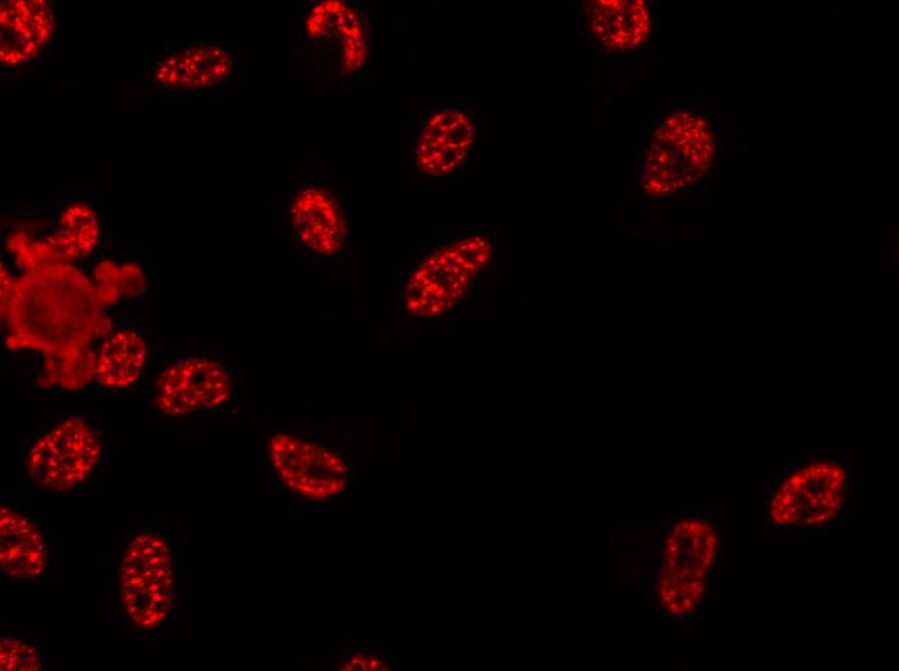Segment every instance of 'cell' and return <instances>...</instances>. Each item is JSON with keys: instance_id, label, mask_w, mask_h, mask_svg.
I'll list each match as a JSON object with an SVG mask.
<instances>
[{"instance_id": "34", "label": "cell", "mask_w": 899, "mask_h": 671, "mask_svg": "<svg viewBox=\"0 0 899 671\" xmlns=\"http://www.w3.org/2000/svg\"><path fill=\"white\" fill-rule=\"evenodd\" d=\"M816 498H819V499L824 498V493H823L822 491H820L819 493H816Z\"/></svg>"}, {"instance_id": "18", "label": "cell", "mask_w": 899, "mask_h": 671, "mask_svg": "<svg viewBox=\"0 0 899 671\" xmlns=\"http://www.w3.org/2000/svg\"><path fill=\"white\" fill-rule=\"evenodd\" d=\"M45 657L42 650L29 641L16 636H2L0 640V669L37 671L42 670Z\"/></svg>"}, {"instance_id": "30", "label": "cell", "mask_w": 899, "mask_h": 671, "mask_svg": "<svg viewBox=\"0 0 899 671\" xmlns=\"http://www.w3.org/2000/svg\"><path fill=\"white\" fill-rule=\"evenodd\" d=\"M712 530H713V529H712V526L704 524V531H705V532L710 533V532H712Z\"/></svg>"}, {"instance_id": "28", "label": "cell", "mask_w": 899, "mask_h": 671, "mask_svg": "<svg viewBox=\"0 0 899 671\" xmlns=\"http://www.w3.org/2000/svg\"><path fill=\"white\" fill-rule=\"evenodd\" d=\"M776 510H778L780 512L786 511V506L780 503V505L776 506Z\"/></svg>"}, {"instance_id": "4", "label": "cell", "mask_w": 899, "mask_h": 671, "mask_svg": "<svg viewBox=\"0 0 899 671\" xmlns=\"http://www.w3.org/2000/svg\"><path fill=\"white\" fill-rule=\"evenodd\" d=\"M713 155L707 122L692 112L672 111L659 119L646 147L644 190L653 197H669L689 188L710 169Z\"/></svg>"}, {"instance_id": "19", "label": "cell", "mask_w": 899, "mask_h": 671, "mask_svg": "<svg viewBox=\"0 0 899 671\" xmlns=\"http://www.w3.org/2000/svg\"><path fill=\"white\" fill-rule=\"evenodd\" d=\"M344 670H360V671H383L387 670V663L375 656L357 655L346 661Z\"/></svg>"}, {"instance_id": "2", "label": "cell", "mask_w": 899, "mask_h": 671, "mask_svg": "<svg viewBox=\"0 0 899 671\" xmlns=\"http://www.w3.org/2000/svg\"><path fill=\"white\" fill-rule=\"evenodd\" d=\"M494 238L479 231L435 246L414 266L401 291L405 318L433 321L465 303L492 264Z\"/></svg>"}, {"instance_id": "26", "label": "cell", "mask_w": 899, "mask_h": 671, "mask_svg": "<svg viewBox=\"0 0 899 671\" xmlns=\"http://www.w3.org/2000/svg\"><path fill=\"white\" fill-rule=\"evenodd\" d=\"M802 509H803V512H809L813 508H812V506L809 505V503H806V504L802 505Z\"/></svg>"}, {"instance_id": "32", "label": "cell", "mask_w": 899, "mask_h": 671, "mask_svg": "<svg viewBox=\"0 0 899 671\" xmlns=\"http://www.w3.org/2000/svg\"><path fill=\"white\" fill-rule=\"evenodd\" d=\"M782 497H783V493L780 491L778 493H776L774 499H776V502H781Z\"/></svg>"}, {"instance_id": "13", "label": "cell", "mask_w": 899, "mask_h": 671, "mask_svg": "<svg viewBox=\"0 0 899 671\" xmlns=\"http://www.w3.org/2000/svg\"><path fill=\"white\" fill-rule=\"evenodd\" d=\"M49 565V544L42 527L23 510L0 509V570L13 580H33Z\"/></svg>"}, {"instance_id": "10", "label": "cell", "mask_w": 899, "mask_h": 671, "mask_svg": "<svg viewBox=\"0 0 899 671\" xmlns=\"http://www.w3.org/2000/svg\"><path fill=\"white\" fill-rule=\"evenodd\" d=\"M233 394V378L213 357L177 360L160 376L154 403L167 416H187L220 408Z\"/></svg>"}, {"instance_id": "12", "label": "cell", "mask_w": 899, "mask_h": 671, "mask_svg": "<svg viewBox=\"0 0 899 671\" xmlns=\"http://www.w3.org/2000/svg\"><path fill=\"white\" fill-rule=\"evenodd\" d=\"M235 59L221 45H195L174 51L153 68V79L162 87L187 92L216 90L230 79Z\"/></svg>"}, {"instance_id": "17", "label": "cell", "mask_w": 899, "mask_h": 671, "mask_svg": "<svg viewBox=\"0 0 899 671\" xmlns=\"http://www.w3.org/2000/svg\"><path fill=\"white\" fill-rule=\"evenodd\" d=\"M97 290L102 305L117 303L121 297H134L144 292L145 277L140 266L134 264L115 265L102 262L94 270Z\"/></svg>"}, {"instance_id": "23", "label": "cell", "mask_w": 899, "mask_h": 671, "mask_svg": "<svg viewBox=\"0 0 899 671\" xmlns=\"http://www.w3.org/2000/svg\"><path fill=\"white\" fill-rule=\"evenodd\" d=\"M772 518L776 524L785 526V522H783L781 518V512H776V515H773Z\"/></svg>"}, {"instance_id": "20", "label": "cell", "mask_w": 899, "mask_h": 671, "mask_svg": "<svg viewBox=\"0 0 899 671\" xmlns=\"http://www.w3.org/2000/svg\"><path fill=\"white\" fill-rule=\"evenodd\" d=\"M826 520H827L826 512L822 511V512H819V515L814 516V524H823L824 522H826Z\"/></svg>"}, {"instance_id": "22", "label": "cell", "mask_w": 899, "mask_h": 671, "mask_svg": "<svg viewBox=\"0 0 899 671\" xmlns=\"http://www.w3.org/2000/svg\"><path fill=\"white\" fill-rule=\"evenodd\" d=\"M836 497V492L826 491L824 492V498L828 499V502H833Z\"/></svg>"}, {"instance_id": "7", "label": "cell", "mask_w": 899, "mask_h": 671, "mask_svg": "<svg viewBox=\"0 0 899 671\" xmlns=\"http://www.w3.org/2000/svg\"><path fill=\"white\" fill-rule=\"evenodd\" d=\"M302 36L333 77L354 78L369 66L370 26L363 11L352 3L324 0L309 5Z\"/></svg>"}, {"instance_id": "16", "label": "cell", "mask_w": 899, "mask_h": 671, "mask_svg": "<svg viewBox=\"0 0 899 671\" xmlns=\"http://www.w3.org/2000/svg\"><path fill=\"white\" fill-rule=\"evenodd\" d=\"M99 232L93 211L86 204H72L63 212L58 230L46 243L59 262H66L90 255L98 244Z\"/></svg>"}, {"instance_id": "24", "label": "cell", "mask_w": 899, "mask_h": 671, "mask_svg": "<svg viewBox=\"0 0 899 671\" xmlns=\"http://www.w3.org/2000/svg\"><path fill=\"white\" fill-rule=\"evenodd\" d=\"M789 490H792V485H789L787 482L783 483V484L781 485V489H780V491H781L782 493H786V492H788Z\"/></svg>"}, {"instance_id": "5", "label": "cell", "mask_w": 899, "mask_h": 671, "mask_svg": "<svg viewBox=\"0 0 899 671\" xmlns=\"http://www.w3.org/2000/svg\"><path fill=\"white\" fill-rule=\"evenodd\" d=\"M288 229L291 242L319 265H332L350 256L352 223L349 203L335 188L306 182L290 197Z\"/></svg>"}, {"instance_id": "31", "label": "cell", "mask_w": 899, "mask_h": 671, "mask_svg": "<svg viewBox=\"0 0 899 671\" xmlns=\"http://www.w3.org/2000/svg\"><path fill=\"white\" fill-rule=\"evenodd\" d=\"M807 524H808L809 527H812V526L814 524V517H812V518H807Z\"/></svg>"}, {"instance_id": "29", "label": "cell", "mask_w": 899, "mask_h": 671, "mask_svg": "<svg viewBox=\"0 0 899 671\" xmlns=\"http://www.w3.org/2000/svg\"><path fill=\"white\" fill-rule=\"evenodd\" d=\"M828 503H830V502H828V499H826V498H822V499H820V505L824 506V508H826V506H828Z\"/></svg>"}, {"instance_id": "25", "label": "cell", "mask_w": 899, "mask_h": 671, "mask_svg": "<svg viewBox=\"0 0 899 671\" xmlns=\"http://www.w3.org/2000/svg\"><path fill=\"white\" fill-rule=\"evenodd\" d=\"M769 505H771L772 509H776V506L780 505V502H776V499H769Z\"/></svg>"}, {"instance_id": "33", "label": "cell", "mask_w": 899, "mask_h": 671, "mask_svg": "<svg viewBox=\"0 0 899 671\" xmlns=\"http://www.w3.org/2000/svg\"><path fill=\"white\" fill-rule=\"evenodd\" d=\"M821 532H822V533H824V535H827V533H828V529H827V527L823 524V526L821 527Z\"/></svg>"}, {"instance_id": "3", "label": "cell", "mask_w": 899, "mask_h": 671, "mask_svg": "<svg viewBox=\"0 0 899 671\" xmlns=\"http://www.w3.org/2000/svg\"><path fill=\"white\" fill-rule=\"evenodd\" d=\"M121 602L129 625L141 633L165 626L179 595V568L168 541L153 532L129 540L119 567Z\"/></svg>"}, {"instance_id": "6", "label": "cell", "mask_w": 899, "mask_h": 671, "mask_svg": "<svg viewBox=\"0 0 899 671\" xmlns=\"http://www.w3.org/2000/svg\"><path fill=\"white\" fill-rule=\"evenodd\" d=\"M102 443L84 417L60 421L31 444L26 469L40 489L65 493L78 489L99 467Z\"/></svg>"}, {"instance_id": "14", "label": "cell", "mask_w": 899, "mask_h": 671, "mask_svg": "<svg viewBox=\"0 0 899 671\" xmlns=\"http://www.w3.org/2000/svg\"><path fill=\"white\" fill-rule=\"evenodd\" d=\"M53 15L46 2H7L2 5V63L18 65L34 56L51 38Z\"/></svg>"}, {"instance_id": "15", "label": "cell", "mask_w": 899, "mask_h": 671, "mask_svg": "<svg viewBox=\"0 0 899 671\" xmlns=\"http://www.w3.org/2000/svg\"><path fill=\"white\" fill-rule=\"evenodd\" d=\"M148 347L138 332L122 330L107 336L97 359L94 380L106 389L132 387L144 371Z\"/></svg>"}, {"instance_id": "9", "label": "cell", "mask_w": 899, "mask_h": 671, "mask_svg": "<svg viewBox=\"0 0 899 671\" xmlns=\"http://www.w3.org/2000/svg\"><path fill=\"white\" fill-rule=\"evenodd\" d=\"M268 456L286 488L313 502L342 495L351 483L352 470L343 456L303 436L275 434L268 443Z\"/></svg>"}, {"instance_id": "27", "label": "cell", "mask_w": 899, "mask_h": 671, "mask_svg": "<svg viewBox=\"0 0 899 671\" xmlns=\"http://www.w3.org/2000/svg\"><path fill=\"white\" fill-rule=\"evenodd\" d=\"M795 508L796 511H798V515H800V512H803L802 505H800V503L795 504Z\"/></svg>"}, {"instance_id": "8", "label": "cell", "mask_w": 899, "mask_h": 671, "mask_svg": "<svg viewBox=\"0 0 899 671\" xmlns=\"http://www.w3.org/2000/svg\"><path fill=\"white\" fill-rule=\"evenodd\" d=\"M477 140L476 115L465 105H432L420 114L413 137L415 170L448 179L466 166Z\"/></svg>"}, {"instance_id": "1", "label": "cell", "mask_w": 899, "mask_h": 671, "mask_svg": "<svg viewBox=\"0 0 899 671\" xmlns=\"http://www.w3.org/2000/svg\"><path fill=\"white\" fill-rule=\"evenodd\" d=\"M20 279L2 268L5 345L42 353L49 385L80 389L94 379L98 355L90 345L111 334L112 324L93 287L64 262L39 263Z\"/></svg>"}, {"instance_id": "11", "label": "cell", "mask_w": 899, "mask_h": 671, "mask_svg": "<svg viewBox=\"0 0 899 671\" xmlns=\"http://www.w3.org/2000/svg\"><path fill=\"white\" fill-rule=\"evenodd\" d=\"M579 11L583 36L610 52L635 50L650 36V10L643 0H594Z\"/></svg>"}, {"instance_id": "21", "label": "cell", "mask_w": 899, "mask_h": 671, "mask_svg": "<svg viewBox=\"0 0 899 671\" xmlns=\"http://www.w3.org/2000/svg\"><path fill=\"white\" fill-rule=\"evenodd\" d=\"M808 503L810 506H812V508H816V506L820 505V499L816 498V496H813L812 498L808 499Z\"/></svg>"}]
</instances>
